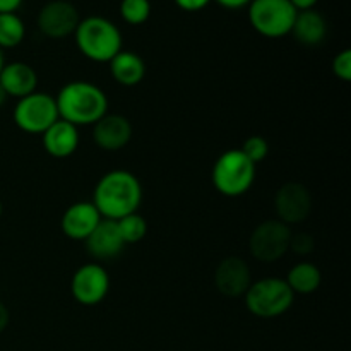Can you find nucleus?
<instances>
[{"instance_id": "obj_14", "label": "nucleus", "mask_w": 351, "mask_h": 351, "mask_svg": "<svg viewBox=\"0 0 351 351\" xmlns=\"http://www.w3.org/2000/svg\"><path fill=\"white\" fill-rule=\"evenodd\" d=\"M96 146L105 151H119L129 144L132 139V125L123 115H110L105 117L95 123L93 129Z\"/></svg>"}, {"instance_id": "obj_23", "label": "nucleus", "mask_w": 351, "mask_h": 351, "mask_svg": "<svg viewBox=\"0 0 351 351\" xmlns=\"http://www.w3.org/2000/svg\"><path fill=\"white\" fill-rule=\"evenodd\" d=\"M120 16L127 24H132V26L144 24L151 16V2L149 0H122Z\"/></svg>"}, {"instance_id": "obj_24", "label": "nucleus", "mask_w": 351, "mask_h": 351, "mask_svg": "<svg viewBox=\"0 0 351 351\" xmlns=\"http://www.w3.org/2000/svg\"><path fill=\"white\" fill-rule=\"evenodd\" d=\"M240 151L245 154V158L250 161V163L257 165L263 160H266L267 153H269V144H267V141L264 139V137L250 136L249 139L243 143L242 149Z\"/></svg>"}, {"instance_id": "obj_7", "label": "nucleus", "mask_w": 351, "mask_h": 351, "mask_svg": "<svg viewBox=\"0 0 351 351\" xmlns=\"http://www.w3.org/2000/svg\"><path fill=\"white\" fill-rule=\"evenodd\" d=\"M58 119L55 98L47 93H31L21 98L14 108V123L27 134H43Z\"/></svg>"}, {"instance_id": "obj_31", "label": "nucleus", "mask_w": 351, "mask_h": 351, "mask_svg": "<svg viewBox=\"0 0 351 351\" xmlns=\"http://www.w3.org/2000/svg\"><path fill=\"white\" fill-rule=\"evenodd\" d=\"M9 321H10V315H9V311H7L5 305L0 302V332L3 331V329L9 326Z\"/></svg>"}, {"instance_id": "obj_1", "label": "nucleus", "mask_w": 351, "mask_h": 351, "mask_svg": "<svg viewBox=\"0 0 351 351\" xmlns=\"http://www.w3.org/2000/svg\"><path fill=\"white\" fill-rule=\"evenodd\" d=\"M143 201V187L134 173L127 170H113L103 175L95 187L93 204L101 218L117 219L137 213Z\"/></svg>"}, {"instance_id": "obj_29", "label": "nucleus", "mask_w": 351, "mask_h": 351, "mask_svg": "<svg viewBox=\"0 0 351 351\" xmlns=\"http://www.w3.org/2000/svg\"><path fill=\"white\" fill-rule=\"evenodd\" d=\"M21 3H23V0H0V14L16 12Z\"/></svg>"}, {"instance_id": "obj_28", "label": "nucleus", "mask_w": 351, "mask_h": 351, "mask_svg": "<svg viewBox=\"0 0 351 351\" xmlns=\"http://www.w3.org/2000/svg\"><path fill=\"white\" fill-rule=\"evenodd\" d=\"M216 2H218L221 7H225V9L237 10V9H242V7H247L252 0H216Z\"/></svg>"}, {"instance_id": "obj_9", "label": "nucleus", "mask_w": 351, "mask_h": 351, "mask_svg": "<svg viewBox=\"0 0 351 351\" xmlns=\"http://www.w3.org/2000/svg\"><path fill=\"white\" fill-rule=\"evenodd\" d=\"M110 291V276L98 263L79 267L71 280V293L77 304L93 307L101 304Z\"/></svg>"}, {"instance_id": "obj_19", "label": "nucleus", "mask_w": 351, "mask_h": 351, "mask_svg": "<svg viewBox=\"0 0 351 351\" xmlns=\"http://www.w3.org/2000/svg\"><path fill=\"white\" fill-rule=\"evenodd\" d=\"M291 33L302 45L315 47V45L324 41L326 34H328V23H326L324 16L317 10H302L297 14Z\"/></svg>"}, {"instance_id": "obj_3", "label": "nucleus", "mask_w": 351, "mask_h": 351, "mask_svg": "<svg viewBox=\"0 0 351 351\" xmlns=\"http://www.w3.org/2000/svg\"><path fill=\"white\" fill-rule=\"evenodd\" d=\"M75 45L93 62H110L122 50V33L110 19L89 16L75 27Z\"/></svg>"}, {"instance_id": "obj_6", "label": "nucleus", "mask_w": 351, "mask_h": 351, "mask_svg": "<svg viewBox=\"0 0 351 351\" xmlns=\"http://www.w3.org/2000/svg\"><path fill=\"white\" fill-rule=\"evenodd\" d=\"M297 14L290 0H252L249 3L250 26L266 38L290 34Z\"/></svg>"}, {"instance_id": "obj_34", "label": "nucleus", "mask_w": 351, "mask_h": 351, "mask_svg": "<svg viewBox=\"0 0 351 351\" xmlns=\"http://www.w3.org/2000/svg\"><path fill=\"white\" fill-rule=\"evenodd\" d=\"M2 211H3V208H2V202H0V218H2Z\"/></svg>"}, {"instance_id": "obj_25", "label": "nucleus", "mask_w": 351, "mask_h": 351, "mask_svg": "<svg viewBox=\"0 0 351 351\" xmlns=\"http://www.w3.org/2000/svg\"><path fill=\"white\" fill-rule=\"evenodd\" d=\"M332 72L341 81H351V50H348V48L339 51L335 57V60H332Z\"/></svg>"}, {"instance_id": "obj_17", "label": "nucleus", "mask_w": 351, "mask_h": 351, "mask_svg": "<svg viewBox=\"0 0 351 351\" xmlns=\"http://www.w3.org/2000/svg\"><path fill=\"white\" fill-rule=\"evenodd\" d=\"M0 84L5 89L7 96L21 99L36 91L38 74L31 65L24 62H10L3 65L0 72Z\"/></svg>"}, {"instance_id": "obj_8", "label": "nucleus", "mask_w": 351, "mask_h": 351, "mask_svg": "<svg viewBox=\"0 0 351 351\" xmlns=\"http://www.w3.org/2000/svg\"><path fill=\"white\" fill-rule=\"evenodd\" d=\"M290 226L280 219H266L250 235V254L261 263H276L290 249Z\"/></svg>"}, {"instance_id": "obj_2", "label": "nucleus", "mask_w": 351, "mask_h": 351, "mask_svg": "<svg viewBox=\"0 0 351 351\" xmlns=\"http://www.w3.org/2000/svg\"><path fill=\"white\" fill-rule=\"evenodd\" d=\"M58 117L75 127L95 125L108 112V98L96 84L86 81H74L58 91Z\"/></svg>"}, {"instance_id": "obj_13", "label": "nucleus", "mask_w": 351, "mask_h": 351, "mask_svg": "<svg viewBox=\"0 0 351 351\" xmlns=\"http://www.w3.org/2000/svg\"><path fill=\"white\" fill-rule=\"evenodd\" d=\"M101 219V215H99L93 202H74V204L65 209L64 216H62V232L69 239L84 242L95 232V228Z\"/></svg>"}, {"instance_id": "obj_30", "label": "nucleus", "mask_w": 351, "mask_h": 351, "mask_svg": "<svg viewBox=\"0 0 351 351\" xmlns=\"http://www.w3.org/2000/svg\"><path fill=\"white\" fill-rule=\"evenodd\" d=\"M319 0H290L291 5L297 9V12H302V10H311L314 9V5Z\"/></svg>"}, {"instance_id": "obj_10", "label": "nucleus", "mask_w": 351, "mask_h": 351, "mask_svg": "<svg viewBox=\"0 0 351 351\" xmlns=\"http://www.w3.org/2000/svg\"><path fill=\"white\" fill-rule=\"evenodd\" d=\"M79 21V10L69 0H51L41 7L38 14V27L47 38L60 40L75 33Z\"/></svg>"}, {"instance_id": "obj_12", "label": "nucleus", "mask_w": 351, "mask_h": 351, "mask_svg": "<svg viewBox=\"0 0 351 351\" xmlns=\"http://www.w3.org/2000/svg\"><path fill=\"white\" fill-rule=\"evenodd\" d=\"M215 285L219 293L225 297L237 298L245 295V291L252 285L250 269L245 261L240 257L223 259L215 271Z\"/></svg>"}, {"instance_id": "obj_4", "label": "nucleus", "mask_w": 351, "mask_h": 351, "mask_svg": "<svg viewBox=\"0 0 351 351\" xmlns=\"http://www.w3.org/2000/svg\"><path fill=\"white\" fill-rule=\"evenodd\" d=\"M243 297L250 314L261 319H274L287 314L295 300V293L281 278H264L256 281Z\"/></svg>"}, {"instance_id": "obj_27", "label": "nucleus", "mask_w": 351, "mask_h": 351, "mask_svg": "<svg viewBox=\"0 0 351 351\" xmlns=\"http://www.w3.org/2000/svg\"><path fill=\"white\" fill-rule=\"evenodd\" d=\"M211 0H175L178 7L185 12H197V10L204 9Z\"/></svg>"}, {"instance_id": "obj_26", "label": "nucleus", "mask_w": 351, "mask_h": 351, "mask_svg": "<svg viewBox=\"0 0 351 351\" xmlns=\"http://www.w3.org/2000/svg\"><path fill=\"white\" fill-rule=\"evenodd\" d=\"M290 249L298 256H307L314 250V239L308 233H291Z\"/></svg>"}, {"instance_id": "obj_33", "label": "nucleus", "mask_w": 351, "mask_h": 351, "mask_svg": "<svg viewBox=\"0 0 351 351\" xmlns=\"http://www.w3.org/2000/svg\"><path fill=\"white\" fill-rule=\"evenodd\" d=\"M3 65H5V62H3V53H2V48H0V72H2Z\"/></svg>"}, {"instance_id": "obj_20", "label": "nucleus", "mask_w": 351, "mask_h": 351, "mask_svg": "<svg viewBox=\"0 0 351 351\" xmlns=\"http://www.w3.org/2000/svg\"><path fill=\"white\" fill-rule=\"evenodd\" d=\"M293 293L308 295L319 290L322 283V274L315 264L312 263H300L293 266L285 280Z\"/></svg>"}, {"instance_id": "obj_15", "label": "nucleus", "mask_w": 351, "mask_h": 351, "mask_svg": "<svg viewBox=\"0 0 351 351\" xmlns=\"http://www.w3.org/2000/svg\"><path fill=\"white\" fill-rule=\"evenodd\" d=\"M84 243L86 250L99 261L113 259L119 254H122L123 247H125L122 237H120L117 221L105 218L98 223L95 232L84 240Z\"/></svg>"}, {"instance_id": "obj_16", "label": "nucleus", "mask_w": 351, "mask_h": 351, "mask_svg": "<svg viewBox=\"0 0 351 351\" xmlns=\"http://www.w3.org/2000/svg\"><path fill=\"white\" fill-rule=\"evenodd\" d=\"M45 151L53 158H69L79 147V129L65 120L58 119L41 134Z\"/></svg>"}, {"instance_id": "obj_18", "label": "nucleus", "mask_w": 351, "mask_h": 351, "mask_svg": "<svg viewBox=\"0 0 351 351\" xmlns=\"http://www.w3.org/2000/svg\"><path fill=\"white\" fill-rule=\"evenodd\" d=\"M112 77L122 86H137L146 75V64L136 51L120 50L110 60Z\"/></svg>"}, {"instance_id": "obj_21", "label": "nucleus", "mask_w": 351, "mask_h": 351, "mask_svg": "<svg viewBox=\"0 0 351 351\" xmlns=\"http://www.w3.org/2000/svg\"><path fill=\"white\" fill-rule=\"evenodd\" d=\"M26 26L16 12L0 14V48H14L23 43Z\"/></svg>"}, {"instance_id": "obj_32", "label": "nucleus", "mask_w": 351, "mask_h": 351, "mask_svg": "<svg viewBox=\"0 0 351 351\" xmlns=\"http://www.w3.org/2000/svg\"><path fill=\"white\" fill-rule=\"evenodd\" d=\"M7 98H9V96H7L5 89H3V88H2V84H0V106H2L3 103L7 101Z\"/></svg>"}, {"instance_id": "obj_22", "label": "nucleus", "mask_w": 351, "mask_h": 351, "mask_svg": "<svg viewBox=\"0 0 351 351\" xmlns=\"http://www.w3.org/2000/svg\"><path fill=\"white\" fill-rule=\"evenodd\" d=\"M117 226H119L120 237H122L123 243H137L146 237L147 233V223L137 213L127 215L123 218L117 219Z\"/></svg>"}, {"instance_id": "obj_11", "label": "nucleus", "mask_w": 351, "mask_h": 351, "mask_svg": "<svg viewBox=\"0 0 351 351\" xmlns=\"http://www.w3.org/2000/svg\"><path fill=\"white\" fill-rule=\"evenodd\" d=\"M274 208L280 221L285 225H295L308 218L312 211V195L305 185L290 182L285 184L274 197Z\"/></svg>"}, {"instance_id": "obj_5", "label": "nucleus", "mask_w": 351, "mask_h": 351, "mask_svg": "<svg viewBox=\"0 0 351 351\" xmlns=\"http://www.w3.org/2000/svg\"><path fill=\"white\" fill-rule=\"evenodd\" d=\"M256 180V165L250 163L240 149H228L213 167V184L226 197L243 195Z\"/></svg>"}]
</instances>
